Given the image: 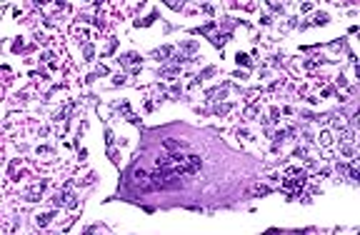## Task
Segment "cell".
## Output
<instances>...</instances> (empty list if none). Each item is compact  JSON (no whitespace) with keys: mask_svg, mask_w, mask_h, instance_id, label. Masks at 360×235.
Wrapping results in <instances>:
<instances>
[{"mask_svg":"<svg viewBox=\"0 0 360 235\" xmlns=\"http://www.w3.org/2000/svg\"><path fill=\"white\" fill-rule=\"evenodd\" d=\"M133 185H138L140 190H153L150 175H148V173H143V170H135V173H133Z\"/></svg>","mask_w":360,"mask_h":235,"instance_id":"obj_1","label":"cell"}]
</instances>
